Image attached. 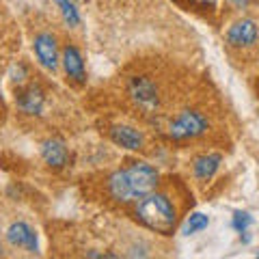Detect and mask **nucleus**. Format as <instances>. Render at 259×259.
<instances>
[{"label": "nucleus", "instance_id": "1", "mask_svg": "<svg viewBox=\"0 0 259 259\" xmlns=\"http://www.w3.org/2000/svg\"><path fill=\"white\" fill-rule=\"evenodd\" d=\"M160 175L147 162H130L125 168H119L108 177V192L119 203H132L147 197L158 188Z\"/></svg>", "mask_w": 259, "mask_h": 259}, {"label": "nucleus", "instance_id": "2", "mask_svg": "<svg viewBox=\"0 0 259 259\" xmlns=\"http://www.w3.org/2000/svg\"><path fill=\"white\" fill-rule=\"evenodd\" d=\"M134 216L147 229L162 233V236H171L177 225V212L171 199L164 197V194H158L156 190L149 192L147 197H143L141 201H136Z\"/></svg>", "mask_w": 259, "mask_h": 259}, {"label": "nucleus", "instance_id": "3", "mask_svg": "<svg viewBox=\"0 0 259 259\" xmlns=\"http://www.w3.org/2000/svg\"><path fill=\"white\" fill-rule=\"evenodd\" d=\"M205 132H207V121L197 110H184L168 123V139L173 141L197 139V136Z\"/></svg>", "mask_w": 259, "mask_h": 259}, {"label": "nucleus", "instance_id": "4", "mask_svg": "<svg viewBox=\"0 0 259 259\" xmlns=\"http://www.w3.org/2000/svg\"><path fill=\"white\" fill-rule=\"evenodd\" d=\"M127 95L132 97V102L145 112H153L160 104L158 87L151 78L147 76H134L127 80Z\"/></svg>", "mask_w": 259, "mask_h": 259}, {"label": "nucleus", "instance_id": "5", "mask_svg": "<svg viewBox=\"0 0 259 259\" xmlns=\"http://www.w3.org/2000/svg\"><path fill=\"white\" fill-rule=\"evenodd\" d=\"M7 240H9L11 246L24 248V250H28V253H37V248H39L35 229L26 223H20V221L9 225V229H7Z\"/></svg>", "mask_w": 259, "mask_h": 259}, {"label": "nucleus", "instance_id": "6", "mask_svg": "<svg viewBox=\"0 0 259 259\" xmlns=\"http://www.w3.org/2000/svg\"><path fill=\"white\" fill-rule=\"evenodd\" d=\"M259 28L253 20H240L227 30V41L236 48H248L257 41Z\"/></svg>", "mask_w": 259, "mask_h": 259}, {"label": "nucleus", "instance_id": "7", "mask_svg": "<svg viewBox=\"0 0 259 259\" xmlns=\"http://www.w3.org/2000/svg\"><path fill=\"white\" fill-rule=\"evenodd\" d=\"M35 54H37V61L46 69L54 71L59 67V46H56V39L52 35H48V32L35 39Z\"/></svg>", "mask_w": 259, "mask_h": 259}, {"label": "nucleus", "instance_id": "8", "mask_svg": "<svg viewBox=\"0 0 259 259\" xmlns=\"http://www.w3.org/2000/svg\"><path fill=\"white\" fill-rule=\"evenodd\" d=\"M63 67L67 78H71L76 84H84L87 82V71H84V61L82 54L76 46H65L63 50Z\"/></svg>", "mask_w": 259, "mask_h": 259}, {"label": "nucleus", "instance_id": "9", "mask_svg": "<svg viewBox=\"0 0 259 259\" xmlns=\"http://www.w3.org/2000/svg\"><path fill=\"white\" fill-rule=\"evenodd\" d=\"M110 139L115 145H119V147H123V149H130V151H139L145 145L143 134L132 125H112Z\"/></svg>", "mask_w": 259, "mask_h": 259}, {"label": "nucleus", "instance_id": "10", "mask_svg": "<svg viewBox=\"0 0 259 259\" xmlns=\"http://www.w3.org/2000/svg\"><path fill=\"white\" fill-rule=\"evenodd\" d=\"M15 102H18V108L22 112H26V115H41L46 106V97L41 93V89L35 84L22 89L18 97H15Z\"/></svg>", "mask_w": 259, "mask_h": 259}, {"label": "nucleus", "instance_id": "11", "mask_svg": "<svg viewBox=\"0 0 259 259\" xmlns=\"http://www.w3.org/2000/svg\"><path fill=\"white\" fill-rule=\"evenodd\" d=\"M41 158L46 160L48 166L63 168L65 164H67V160H69V151H67V147H65L63 141L50 139V141H46L41 145Z\"/></svg>", "mask_w": 259, "mask_h": 259}, {"label": "nucleus", "instance_id": "12", "mask_svg": "<svg viewBox=\"0 0 259 259\" xmlns=\"http://www.w3.org/2000/svg\"><path fill=\"white\" fill-rule=\"evenodd\" d=\"M221 153H205V156H199L197 160H194L192 164V171H194V177L201 182H207L212 180L214 173L218 171V166H221Z\"/></svg>", "mask_w": 259, "mask_h": 259}, {"label": "nucleus", "instance_id": "13", "mask_svg": "<svg viewBox=\"0 0 259 259\" xmlns=\"http://www.w3.org/2000/svg\"><path fill=\"white\" fill-rule=\"evenodd\" d=\"M207 225H209V218H207L205 214L194 212V214H190L188 221L184 223V229H182V233H184V236H192V233H199V231L207 229Z\"/></svg>", "mask_w": 259, "mask_h": 259}, {"label": "nucleus", "instance_id": "14", "mask_svg": "<svg viewBox=\"0 0 259 259\" xmlns=\"http://www.w3.org/2000/svg\"><path fill=\"white\" fill-rule=\"evenodd\" d=\"M56 5H59L63 18H65V22H67L69 26H76V24H80L78 9H76V5L71 3V0H56Z\"/></svg>", "mask_w": 259, "mask_h": 259}, {"label": "nucleus", "instance_id": "15", "mask_svg": "<svg viewBox=\"0 0 259 259\" xmlns=\"http://www.w3.org/2000/svg\"><path fill=\"white\" fill-rule=\"evenodd\" d=\"M250 223H253V218H250L248 212H236L233 214V229H236L238 233H246V229L250 227Z\"/></svg>", "mask_w": 259, "mask_h": 259}, {"label": "nucleus", "instance_id": "16", "mask_svg": "<svg viewBox=\"0 0 259 259\" xmlns=\"http://www.w3.org/2000/svg\"><path fill=\"white\" fill-rule=\"evenodd\" d=\"M192 3L203 5V7H214V5H216V0H192Z\"/></svg>", "mask_w": 259, "mask_h": 259}, {"label": "nucleus", "instance_id": "17", "mask_svg": "<svg viewBox=\"0 0 259 259\" xmlns=\"http://www.w3.org/2000/svg\"><path fill=\"white\" fill-rule=\"evenodd\" d=\"M231 3H233V5H236V7H238V9H244V7L248 5V0H231Z\"/></svg>", "mask_w": 259, "mask_h": 259}, {"label": "nucleus", "instance_id": "18", "mask_svg": "<svg viewBox=\"0 0 259 259\" xmlns=\"http://www.w3.org/2000/svg\"><path fill=\"white\" fill-rule=\"evenodd\" d=\"M0 253H3V242H0Z\"/></svg>", "mask_w": 259, "mask_h": 259}]
</instances>
